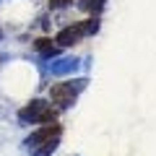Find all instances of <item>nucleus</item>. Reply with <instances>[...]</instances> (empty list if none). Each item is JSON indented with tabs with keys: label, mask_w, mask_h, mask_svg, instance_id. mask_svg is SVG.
<instances>
[{
	"label": "nucleus",
	"mask_w": 156,
	"mask_h": 156,
	"mask_svg": "<svg viewBox=\"0 0 156 156\" xmlns=\"http://www.w3.org/2000/svg\"><path fill=\"white\" fill-rule=\"evenodd\" d=\"M21 117H31V120H39V122H52L55 120V109L44 101H31V107L21 109Z\"/></svg>",
	"instance_id": "nucleus-1"
},
{
	"label": "nucleus",
	"mask_w": 156,
	"mask_h": 156,
	"mask_svg": "<svg viewBox=\"0 0 156 156\" xmlns=\"http://www.w3.org/2000/svg\"><path fill=\"white\" fill-rule=\"evenodd\" d=\"M50 99L55 101V104H60V107H68V104H73V99H76V91H73L70 83H55L50 89Z\"/></svg>",
	"instance_id": "nucleus-2"
},
{
	"label": "nucleus",
	"mask_w": 156,
	"mask_h": 156,
	"mask_svg": "<svg viewBox=\"0 0 156 156\" xmlns=\"http://www.w3.org/2000/svg\"><path fill=\"white\" fill-rule=\"evenodd\" d=\"M60 135V125H47V128H42L39 133H34L31 138H29V146H39V143H47L52 146V140Z\"/></svg>",
	"instance_id": "nucleus-3"
},
{
	"label": "nucleus",
	"mask_w": 156,
	"mask_h": 156,
	"mask_svg": "<svg viewBox=\"0 0 156 156\" xmlns=\"http://www.w3.org/2000/svg\"><path fill=\"white\" fill-rule=\"evenodd\" d=\"M81 37H83V31H81V23H76V26H65L60 34H57L55 42H60L62 47H70V44H76Z\"/></svg>",
	"instance_id": "nucleus-4"
},
{
	"label": "nucleus",
	"mask_w": 156,
	"mask_h": 156,
	"mask_svg": "<svg viewBox=\"0 0 156 156\" xmlns=\"http://www.w3.org/2000/svg\"><path fill=\"white\" fill-rule=\"evenodd\" d=\"M34 47H37L39 52H44V55H50V52H55V44H52V39H37V42H34Z\"/></svg>",
	"instance_id": "nucleus-5"
},
{
	"label": "nucleus",
	"mask_w": 156,
	"mask_h": 156,
	"mask_svg": "<svg viewBox=\"0 0 156 156\" xmlns=\"http://www.w3.org/2000/svg\"><path fill=\"white\" fill-rule=\"evenodd\" d=\"M68 3H70V0H52V5H55V8H60V5H68Z\"/></svg>",
	"instance_id": "nucleus-6"
}]
</instances>
